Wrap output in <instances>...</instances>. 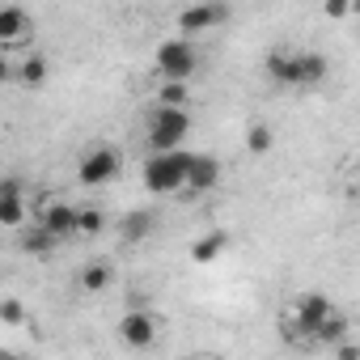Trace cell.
<instances>
[{"mask_svg":"<svg viewBox=\"0 0 360 360\" xmlns=\"http://www.w3.org/2000/svg\"><path fill=\"white\" fill-rule=\"evenodd\" d=\"M119 169H123V157H119V148H110V144H98V148H89V153L81 157V165H77V178H81V187H106V183H115V178H119Z\"/></svg>","mask_w":360,"mask_h":360,"instance_id":"cell-4","label":"cell"},{"mask_svg":"<svg viewBox=\"0 0 360 360\" xmlns=\"http://www.w3.org/2000/svg\"><path fill=\"white\" fill-rule=\"evenodd\" d=\"M221 183V161L212 157V153H195V161H191V178H187V187L191 191H212Z\"/></svg>","mask_w":360,"mask_h":360,"instance_id":"cell-11","label":"cell"},{"mask_svg":"<svg viewBox=\"0 0 360 360\" xmlns=\"http://www.w3.org/2000/svg\"><path fill=\"white\" fill-rule=\"evenodd\" d=\"M314 343H326V347H339V343H347V318H343V314H330V318L318 326Z\"/></svg>","mask_w":360,"mask_h":360,"instance_id":"cell-17","label":"cell"},{"mask_svg":"<svg viewBox=\"0 0 360 360\" xmlns=\"http://www.w3.org/2000/svg\"><path fill=\"white\" fill-rule=\"evenodd\" d=\"M356 200H360V183H356Z\"/></svg>","mask_w":360,"mask_h":360,"instance_id":"cell-26","label":"cell"},{"mask_svg":"<svg viewBox=\"0 0 360 360\" xmlns=\"http://www.w3.org/2000/svg\"><path fill=\"white\" fill-rule=\"evenodd\" d=\"M106 229V217L98 208H81V238H98Z\"/></svg>","mask_w":360,"mask_h":360,"instance_id":"cell-22","label":"cell"},{"mask_svg":"<svg viewBox=\"0 0 360 360\" xmlns=\"http://www.w3.org/2000/svg\"><path fill=\"white\" fill-rule=\"evenodd\" d=\"M110 280H115V267H110L106 259H94V263L81 267V288H85V292H106Z\"/></svg>","mask_w":360,"mask_h":360,"instance_id":"cell-15","label":"cell"},{"mask_svg":"<svg viewBox=\"0 0 360 360\" xmlns=\"http://www.w3.org/2000/svg\"><path fill=\"white\" fill-rule=\"evenodd\" d=\"M153 225H157V217H153L148 208H136V212H127V217L119 221V238H123L127 246H136V242H144V238L153 233Z\"/></svg>","mask_w":360,"mask_h":360,"instance_id":"cell-13","label":"cell"},{"mask_svg":"<svg viewBox=\"0 0 360 360\" xmlns=\"http://www.w3.org/2000/svg\"><path fill=\"white\" fill-rule=\"evenodd\" d=\"M263 72H267L276 85H292V56H288V51H271V56L263 60Z\"/></svg>","mask_w":360,"mask_h":360,"instance_id":"cell-18","label":"cell"},{"mask_svg":"<svg viewBox=\"0 0 360 360\" xmlns=\"http://www.w3.org/2000/svg\"><path fill=\"white\" fill-rule=\"evenodd\" d=\"M30 30V13L22 5H0V43H13Z\"/></svg>","mask_w":360,"mask_h":360,"instance_id":"cell-14","label":"cell"},{"mask_svg":"<svg viewBox=\"0 0 360 360\" xmlns=\"http://www.w3.org/2000/svg\"><path fill=\"white\" fill-rule=\"evenodd\" d=\"M221 22H229V5H187L178 13V30L183 34H208Z\"/></svg>","mask_w":360,"mask_h":360,"instance_id":"cell-8","label":"cell"},{"mask_svg":"<svg viewBox=\"0 0 360 360\" xmlns=\"http://www.w3.org/2000/svg\"><path fill=\"white\" fill-rule=\"evenodd\" d=\"M225 246H229V233H225V229H208L204 238L191 242V263L208 267V263H217V259L225 255Z\"/></svg>","mask_w":360,"mask_h":360,"instance_id":"cell-12","label":"cell"},{"mask_svg":"<svg viewBox=\"0 0 360 360\" xmlns=\"http://www.w3.org/2000/svg\"><path fill=\"white\" fill-rule=\"evenodd\" d=\"M0 225L5 229L26 225V204H22V183L18 178H5V183H0Z\"/></svg>","mask_w":360,"mask_h":360,"instance_id":"cell-9","label":"cell"},{"mask_svg":"<svg viewBox=\"0 0 360 360\" xmlns=\"http://www.w3.org/2000/svg\"><path fill=\"white\" fill-rule=\"evenodd\" d=\"M43 229H51L56 242H68V238H81V208L68 204V200H47L43 204V217H39Z\"/></svg>","mask_w":360,"mask_h":360,"instance_id":"cell-6","label":"cell"},{"mask_svg":"<svg viewBox=\"0 0 360 360\" xmlns=\"http://www.w3.org/2000/svg\"><path fill=\"white\" fill-rule=\"evenodd\" d=\"M0 322H5V326H22V322H26V309H22L18 297H5V301H0Z\"/></svg>","mask_w":360,"mask_h":360,"instance_id":"cell-23","label":"cell"},{"mask_svg":"<svg viewBox=\"0 0 360 360\" xmlns=\"http://www.w3.org/2000/svg\"><path fill=\"white\" fill-rule=\"evenodd\" d=\"M191 161H195V153H153L148 161H144V187L153 191V195H174V191H183L187 187V178H191Z\"/></svg>","mask_w":360,"mask_h":360,"instance_id":"cell-1","label":"cell"},{"mask_svg":"<svg viewBox=\"0 0 360 360\" xmlns=\"http://www.w3.org/2000/svg\"><path fill=\"white\" fill-rule=\"evenodd\" d=\"M347 13H352L347 0H330V5H326V18H347Z\"/></svg>","mask_w":360,"mask_h":360,"instance_id":"cell-25","label":"cell"},{"mask_svg":"<svg viewBox=\"0 0 360 360\" xmlns=\"http://www.w3.org/2000/svg\"><path fill=\"white\" fill-rule=\"evenodd\" d=\"M271 144H276V131H271V123H250V127H246V148H250L255 157L271 153Z\"/></svg>","mask_w":360,"mask_h":360,"instance_id":"cell-19","label":"cell"},{"mask_svg":"<svg viewBox=\"0 0 360 360\" xmlns=\"http://www.w3.org/2000/svg\"><path fill=\"white\" fill-rule=\"evenodd\" d=\"M119 339H123V347H136V352L153 347L157 343V318L148 309H127L119 322Z\"/></svg>","mask_w":360,"mask_h":360,"instance_id":"cell-7","label":"cell"},{"mask_svg":"<svg viewBox=\"0 0 360 360\" xmlns=\"http://www.w3.org/2000/svg\"><path fill=\"white\" fill-rule=\"evenodd\" d=\"M195 68H200V51H195L191 39H165V43L157 47V72H161V81L187 85Z\"/></svg>","mask_w":360,"mask_h":360,"instance_id":"cell-3","label":"cell"},{"mask_svg":"<svg viewBox=\"0 0 360 360\" xmlns=\"http://www.w3.org/2000/svg\"><path fill=\"white\" fill-rule=\"evenodd\" d=\"M187 131H191V115L187 110L157 106L148 115V144H153V153H178L183 140H187Z\"/></svg>","mask_w":360,"mask_h":360,"instance_id":"cell-2","label":"cell"},{"mask_svg":"<svg viewBox=\"0 0 360 360\" xmlns=\"http://www.w3.org/2000/svg\"><path fill=\"white\" fill-rule=\"evenodd\" d=\"M60 242L51 238V229H43V225H30L26 233H22V250L26 255H51Z\"/></svg>","mask_w":360,"mask_h":360,"instance_id":"cell-16","label":"cell"},{"mask_svg":"<svg viewBox=\"0 0 360 360\" xmlns=\"http://www.w3.org/2000/svg\"><path fill=\"white\" fill-rule=\"evenodd\" d=\"M157 102H161V106H169V110H183V102H187V85H178V81H161Z\"/></svg>","mask_w":360,"mask_h":360,"instance_id":"cell-21","label":"cell"},{"mask_svg":"<svg viewBox=\"0 0 360 360\" xmlns=\"http://www.w3.org/2000/svg\"><path fill=\"white\" fill-rule=\"evenodd\" d=\"M326 72H330L326 56H318V51H301V56H292V85H322Z\"/></svg>","mask_w":360,"mask_h":360,"instance_id":"cell-10","label":"cell"},{"mask_svg":"<svg viewBox=\"0 0 360 360\" xmlns=\"http://www.w3.org/2000/svg\"><path fill=\"white\" fill-rule=\"evenodd\" d=\"M18 77H22L26 85H34V89H39V85L47 81V60H43L39 51H34V56H26V60L18 64Z\"/></svg>","mask_w":360,"mask_h":360,"instance_id":"cell-20","label":"cell"},{"mask_svg":"<svg viewBox=\"0 0 360 360\" xmlns=\"http://www.w3.org/2000/svg\"><path fill=\"white\" fill-rule=\"evenodd\" d=\"M335 356H339V360H360V347L347 339V343H339V347H335Z\"/></svg>","mask_w":360,"mask_h":360,"instance_id":"cell-24","label":"cell"},{"mask_svg":"<svg viewBox=\"0 0 360 360\" xmlns=\"http://www.w3.org/2000/svg\"><path fill=\"white\" fill-rule=\"evenodd\" d=\"M330 314H335V305H330L326 292H301V297L292 301V326H297V335L309 339V343H314L318 326H322Z\"/></svg>","mask_w":360,"mask_h":360,"instance_id":"cell-5","label":"cell"}]
</instances>
